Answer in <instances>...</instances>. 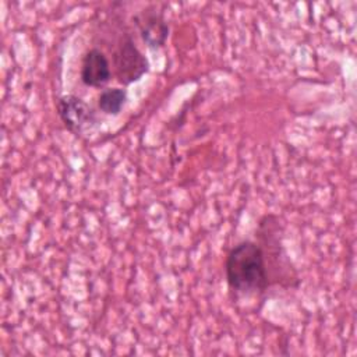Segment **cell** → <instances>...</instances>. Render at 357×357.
<instances>
[{"instance_id": "obj_1", "label": "cell", "mask_w": 357, "mask_h": 357, "mask_svg": "<svg viewBox=\"0 0 357 357\" xmlns=\"http://www.w3.org/2000/svg\"><path fill=\"white\" fill-rule=\"evenodd\" d=\"M226 280L231 290L244 294H262L271 286L264 251L258 243L241 241L227 254Z\"/></svg>"}, {"instance_id": "obj_2", "label": "cell", "mask_w": 357, "mask_h": 357, "mask_svg": "<svg viewBox=\"0 0 357 357\" xmlns=\"http://www.w3.org/2000/svg\"><path fill=\"white\" fill-rule=\"evenodd\" d=\"M113 64L117 79L124 85L138 81L149 68L146 57L139 52L128 33L119 39L113 52Z\"/></svg>"}, {"instance_id": "obj_3", "label": "cell", "mask_w": 357, "mask_h": 357, "mask_svg": "<svg viewBox=\"0 0 357 357\" xmlns=\"http://www.w3.org/2000/svg\"><path fill=\"white\" fill-rule=\"evenodd\" d=\"M57 114L73 132H81L95 123L93 109L75 95H64L57 100Z\"/></svg>"}, {"instance_id": "obj_4", "label": "cell", "mask_w": 357, "mask_h": 357, "mask_svg": "<svg viewBox=\"0 0 357 357\" xmlns=\"http://www.w3.org/2000/svg\"><path fill=\"white\" fill-rule=\"evenodd\" d=\"M142 40L149 47H160L169 36V25L163 14L155 8H145L134 17Z\"/></svg>"}, {"instance_id": "obj_5", "label": "cell", "mask_w": 357, "mask_h": 357, "mask_svg": "<svg viewBox=\"0 0 357 357\" xmlns=\"http://www.w3.org/2000/svg\"><path fill=\"white\" fill-rule=\"evenodd\" d=\"M112 77L109 60L99 49H91L82 59L81 81L86 86L99 88L109 82Z\"/></svg>"}, {"instance_id": "obj_6", "label": "cell", "mask_w": 357, "mask_h": 357, "mask_svg": "<svg viewBox=\"0 0 357 357\" xmlns=\"http://www.w3.org/2000/svg\"><path fill=\"white\" fill-rule=\"evenodd\" d=\"M127 99V92L121 88H107L105 89L99 98H98V105L99 109L106 113V114H119L121 107L124 106Z\"/></svg>"}]
</instances>
